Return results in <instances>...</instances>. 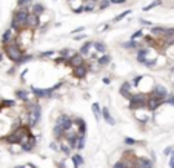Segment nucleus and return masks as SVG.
I'll return each instance as SVG.
<instances>
[{"label":"nucleus","instance_id":"1","mask_svg":"<svg viewBox=\"0 0 174 168\" xmlns=\"http://www.w3.org/2000/svg\"><path fill=\"white\" fill-rule=\"evenodd\" d=\"M28 19H29V12L26 8H19L14 14H12L11 20V29L14 31H22L23 28L28 26Z\"/></svg>","mask_w":174,"mask_h":168},{"label":"nucleus","instance_id":"2","mask_svg":"<svg viewBox=\"0 0 174 168\" xmlns=\"http://www.w3.org/2000/svg\"><path fill=\"white\" fill-rule=\"evenodd\" d=\"M26 111H28V119H29L28 127L33 128V127L37 125L40 122V119H42V107L35 102H28L26 103Z\"/></svg>","mask_w":174,"mask_h":168},{"label":"nucleus","instance_id":"3","mask_svg":"<svg viewBox=\"0 0 174 168\" xmlns=\"http://www.w3.org/2000/svg\"><path fill=\"white\" fill-rule=\"evenodd\" d=\"M28 134H29V127H17L10 136H6L5 140L8 144H22L28 137Z\"/></svg>","mask_w":174,"mask_h":168},{"label":"nucleus","instance_id":"4","mask_svg":"<svg viewBox=\"0 0 174 168\" xmlns=\"http://www.w3.org/2000/svg\"><path fill=\"white\" fill-rule=\"evenodd\" d=\"M5 54L10 57V59L12 62H16V63H20V60H22V57H23L25 54L22 52L20 50V46L17 45L16 42H11L10 45H5Z\"/></svg>","mask_w":174,"mask_h":168},{"label":"nucleus","instance_id":"5","mask_svg":"<svg viewBox=\"0 0 174 168\" xmlns=\"http://www.w3.org/2000/svg\"><path fill=\"white\" fill-rule=\"evenodd\" d=\"M146 103H148V97L145 94H139L133 96V99L129 100V110H133V111H139V110H145L146 108Z\"/></svg>","mask_w":174,"mask_h":168},{"label":"nucleus","instance_id":"6","mask_svg":"<svg viewBox=\"0 0 174 168\" xmlns=\"http://www.w3.org/2000/svg\"><path fill=\"white\" fill-rule=\"evenodd\" d=\"M165 102L162 99H159V97H156L154 94L148 97V103H146V110L148 111H156L157 108H160V105H163Z\"/></svg>","mask_w":174,"mask_h":168},{"label":"nucleus","instance_id":"7","mask_svg":"<svg viewBox=\"0 0 174 168\" xmlns=\"http://www.w3.org/2000/svg\"><path fill=\"white\" fill-rule=\"evenodd\" d=\"M35 144H37V140H35V137L33 134H28V137H26L23 142H22L20 145H22V150H23L25 153H28V151H31V150H33L34 147H35Z\"/></svg>","mask_w":174,"mask_h":168},{"label":"nucleus","instance_id":"8","mask_svg":"<svg viewBox=\"0 0 174 168\" xmlns=\"http://www.w3.org/2000/svg\"><path fill=\"white\" fill-rule=\"evenodd\" d=\"M31 91H33V94L35 97H39V99H42V97H48L52 94V91H54V88H45V90H42V88H35V86H31Z\"/></svg>","mask_w":174,"mask_h":168},{"label":"nucleus","instance_id":"9","mask_svg":"<svg viewBox=\"0 0 174 168\" xmlns=\"http://www.w3.org/2000/svg\"><path fill=\"white\" fill-rule=\"evenodd\" d=\"M57 123H60V125L63 127V130L68 133L71 130V127H73V119L69 116H66V114H62V116H59V119H57Z\"/></svg>","mask_w":174,"mask_h":168},{"label":"nucleus","instance_id":"10","mask_svg":"<svg viewBox=\"0 0 174 168\" xmlns=\"http://www.w3.org/2000/svg\"><path fill=\"white\" fill-rule=\"evenodd\" d=\"M153 94H154L156 97H159V99L165 100V99L168 97V90H167V88H165L163 85H156L154 90H153Z\"/></svg>","mask_w":174,"mask_h":168},{"label":"nucleus","instance_id":"11","mask_svg":"<svg viewBox=\"0 0 174 168\" xmlns=\"http://www.w3.org/2000/svg\"><path fill=\"white\" fill-rule=\"evenodd\" d=\"M86 73H88V66L86 65L75 66V68H73V76L75 79H83L85 76H86Z\"/></svg>","mask_w":174,"mask_h":168},{"label":"nucleus","instance_id":"12","mask_svg":"<svg viewBox=\"0 0 174 168\" xmlns=\"http://www.w3.org/2000/svg\"><path fill=\"white\" fill-rule=\"evenodd\" d=\"M65 137H66V144L71 147V150H77V145H79V134L77 136H73V134H68L66 133L65 134Z\"/></svg>","mask_w":174,"mask_h":168},{"label":"nucleus","instance_id":"13","mask_svg":"<svg viewBox=\"0 0 174 168\" xmlns=\"http://www.w3.org/2000/svg\"><path fill=\"white\" fill-rule=\"evenodd\" d=\"M129 88H131V83H129V82H123V85L120 86V94H122L125 99L131 100L133 99V94L129 93Z\"/></svg>","mask_w":174,"mask_h":168},{"label":"nucleus","instance_id":"14","mask_svg":"<svg viewBox=\"0 0 174 168\" xmlns=\"http://www.w3.org/2000/svg\"><path fill=\"white\" fill-rule=\"evenodd\" d=\"M40 26V17L35 16V14H29V19H28V28H33V29H37Z\"/></svg>","mask_w":174,"mask_h":168},{"label":"nucleus","instance_id":"15","mask_svg":"<svg viewBox=\"0 0 174 168\" xmlns=\"http://www.w3.org/2000/svg\"><path fill=\"white\" fill-rule=\"evenodd\" d=\"M52 134H54L56 139H62V137H65L66 131L63 130V127H62L60 123H56L54 128H52Z\"/></svg>","mask_w":174,"mask_h":168},{"label":"nucleus","instance_id":"16","mask_svg":"<svg viewBox=\"0 0 174 168\" xmlns=\"http://www.w3.org/2000/svg\"><path fill=\"white\" fill-rule=\"evenodd\" d=\"M102 119H103V120L108 123V125H111V127L116 125V120H114V117L109 114V110L108 108H103V110H102Z\"/></svg>","mask_w":174,"mask_h":168},{"label":"nucleus","instance_id":"17","mask_svg":"<svg viewBox=\"0 0 174 168\" xmlns=\"http://www.w3.org/2000/svg\"><path fill=\"white\" fill-rule=\"evenodd\" d=\"M69 65L73 66V68H75V66H82V65H85V63H83V56L75 54L73 59H69Z\"/></svg>","mask_w":174,"mask_h":168},{"label":"nucleus","instance_id":"18","mask_svg":"<svg viewBox=\"0 0 174 168\" xmlns=\"http://www.w3.org/2000/svg\"><path fill=\"white\" fill-rule=\"evenodd\" d=\"M16 97L19 100H22V102H26V103L29 102V94H28V91H25V90H17L16 91Z\"/></svg>","mask_w":174,"mask_h":168},{"label":"nucleus","instance_id":"19","mask_svg":"<svg viewBox=\"0 0 174 168\" xmlns=\"http://www.w3.org/2000/svg\"><path fill=\"white\" fill-rule=\"evenodd\" d=\"M137 163H139V168H153V161H150L146 157L137 159Z\"/></svg>","mask_w":174,"mask_h":168},{"label":"nucleus","instance_id":"20","mask_svg":"<svg viewBox=\"0 0 174 168\" xmlns=\"http://www.w3.org/2000/svg\"><path fill=\"white\" fill-rule=\"evenodd\" d=\"M91 46H94V42H86V43H85V45L79 50V54H80V56H88V54H90Z\"/></svg>","mask_w":174,"mask_h":168},{"label":"nucleus","instance_id":"21","mask_svg":"<svg viewBox=\"0 0 174 168\" xmlns=\"http://www.w3.org/2000/svg\"><path fill=\"white\" fill-rule=\"evenodd\" d=\"M11 37H12V29H6L5 33H3V36H2V43L3 45H10V43L12 42Z\"/></svg>","mask_w":174,"mask_h":168},{"label":"nucleus","instance_id":"22","mask_svg":"<svg viewBox=\"0 0 174 168\" xmlns=\"http://www.w3.org/2000/svg\"><path fill=\"white\" fill-rule=\"evenodd\" d=\"M91 110H92V114H94L96 120H100V119H102V108L99 107V103H92Z\"/></svg>","mask_w":174,"mask_h":168},{"label":"nucleus","instance_id":"23","mask_svg":"<svg viewBox=\"0 0 174 168\" xmlns=\"http://www.w3.org/2000/svg\"><path fill=\"white\" fill-rule=\"evenodd\" d=\"M94 10H96V2H92V0H85L83 2V11L91 12Z\"/></svg>","mask_w":174,"mask_h":168},{"label":"nucleus","instance_id":"24","mask_svg":"<svg viewBox=\"0 0 174 168\" xmlns=\"http://www.w3.org/2000/svg\"><path fill=\"white\" fill-rule=\"evenodd\" d=\"M43 11H45V6H43L42 3H34V5H33V14L40 17L43 14Z\"/></svg>","mask_w":174,"mask_h":168},{"label":"nucleus","instance_id":"25","mask_svg":"<svg viewBox=\"0 0 174 168\" xmlns=\"http://www.w3.org/2000/svg\"><path fill=\"white\" fill-rule=\"evenodd\" d=\"M71 159H73V163H74V168H80V167H82V165H83V163H85V161H83V157H82V156H80V154H74V156H73V157H71Z\"/></svg>","mask_w":174,"mask_h":168},{"label":"nucleus","instance_id":"26","mask_svg":"<svg viewBox=\"0 0 174 168\" xmlns=\"http://www.w3.org/2000/svg\"><path fill=\"white\" fill-rule=\"evenodd\" d=\"M97 63H99V66H106L108 63H111V56L103 54L102 57H99V59H97Z\"/></svg>","mask_w":174,"mask_h":168},{"label":"nucleus","instance_id":"27","mask_svg":"<svg viewBox=\"0 0 174 168\" xmlns=\"http://www.w3.org/2000/svg\"><path fill=\"white\" fill-rule=\"evenodd\" d=\"M75 122H77L79 125V134H86V123H85L83 119H75Z\"/></svg>","mask_w":174,"mask_h":168},{"label":"nucleus","instance_id":"28","mask_svg":"<svg viewBox=\"0 0 174 168\" xmlns=\"http://www.w3.org/2000/svg\"><path fill=\"white\" fill-rule=\"evenodd\" d=\"M146 54H148V51H146V50H137V62L145 63V62H146Z\"/></svg>","mask_w":174,"mask_h":168},{"label":"nucleus","instance_id":"29","mask_svg":"<svg viewBox=\"0 0 174 168\" xmlns=\"http://www.w3.org/2000/svg\"><path fill=\"white\" fill-rule=\"evenodd\" d=\"M94 48H96V51L99 52V54H105L106 52V45L103 42H94Z\"/></svg>","mask_w":174,"mask_h":168},{"label":"nucleus","instance_id":"30","mask_svg":"<svg viewBox=\"0 0 174 168\" xmlns=\"http://www.w3.org/2000/svg\"><path fill=\"white\" fill-rule=\"evenodd\" d=\"M151 33H153L154 36L163 37V36H165V33H167V28H162V26H154V28L151 29Z\"/></svg>","mask_w":174,"mask_h":168},{"label":"nucleus","instance_id":"31","mask_svg":"<svg viewBox=\"0 0 174 168\" xmlns=\"http://www.w3.org/2000/svg\"><path fill=\"white\" fill-rule=\"evenodd\" d=\"M75 56V52L73 51V50H63V51H60V57L63 60H66L69 57V59H73V57Z\"/></svg>","mask_w":174,"mask_h":168},{"label":"nucleus","instance_id":"32","mask_svg":"<svg viewBox=\"0 0 174 168\" xmlns=\"http://www.w3.org/2000/svg\"><path fill=\"white\" fill-rule=\"evenodd\" d=\"M59 150H60V151L65 154V156H69V154H71V147H69L68 144H60Z\"/></svg>","mask_w":174,"mask_h":168},{"label":"nucleus","instance_id":"33","mask_svg":"<svg viewBox=\"0 0 174 168\" xmlns=\"http://www.w3.org/2000/svg\"><path fill=\"white\" fill-rule=\"evenodd\" d=\"M122 46H123V48H136V50H140V48H139V43L134 42V40L123 42V43H122Z\"/></svg>","mask_w":174,"mask_h":168},{"label":"nucleus","instance_id":"34","mask_svg":"<svg viewBox=\"0 0 174 168\" xmlns=\"http://www.w3.org/2000/svg\"><path fill=\"white\" fill-rule=\"evenodd\" d=\"M85 142H86V134H79V145H77V150H83V148H85Z\"/></svg>","mask_w":174,"mask_h":168},{"label":"nucleus","instance_id":"35","mask_svg":"<svg viewBox=\"0 0 174 168\" xmlns=\"http://www.w3.org/2000/svg\"><path fill=\"white\" fill-rule=\"evenodd\" d=\"M111 3H113V0H100L99 2V10H106Z\"/></svg>","mask_w":174,"mask_h":168},{"label":"nucleus","instance_id":"36","mask_svg":"<svg viewBox=\"0 0 174 168\" xmlns=\"http://www.w3.org/2000/svg\"><path fill=\"white\" fill-rule=\"evenodd\" d=\"M159 5H162V2H160V0H154V2L150 3L148 6H143V11H150V10H153V8L159 6Z\"/></svg>","mask_w":174,"mask_h":168},{"label":"nucleus","instance_id":"37","mask_svg":"<svg viewBox=\"0 0 174 168\" xmlns=\"http://www.w3.org/2000/svg\"><path fill=\"white\" fill-rule=\"evenodd\" d=\"M129 14H131V10H126V11H123L122 14H119L117 17H116V19H114V22H120V20H123L125 17H126V16H129Z\"/></svg>","mask_w":174,"mask_h":168},{"label":"nucleus","instance_id":"38","mask_svg":"<svg viewBox=\"0 0 174 168\" xmlns=\"http://www.w3.org/2000/svg\"><path fill=\"white\" fill-rule=\"evenodd\" d=\"M17 5H19V8H26L31 5V0H17Z\"/></svg>","mask_w":174,"mask_h":168},{"label":"nucleus","instance_id":"39","mask_svg":"<svg viewBox=\"0 0 174 168\" xmlns=\"http://www.w3.org/2000/svg\"><path fill=\"white\" fill-rule=\"evenodd\" d=\"M163 42H165V46L173 45V43H174V36H165L163 37Z\"/></svg>","mask_w":174,"mask_h":168},{"label":"nucleus","instance_id":"40","mask_svg":"<svg viewBox=\"0 0 174 168\" xmlns=\"http://www.w3.org/2000/svg\"><path fill=\"white\" fill-rule=\"evenodd\" d=\"M123 144H126V145H136L137 140L133 139V137H123Z\"/></svg>","mask_w":174,"mask_h":168},{"label":"nucleus","instance_id":"41","mask_svg":"<svg viewBox=\"0 0 174 168\" xmlns=\"http://www.w3.org/2000/svg\"><path fill=\"white\" fill-rule=\"evenodd\" d=\"M143 36V31L139 29V31H136V33H133V36H131V40H136V39H139Z\"/></svg>","mask_w":174,"mask_h":168},{"label":"nucleus","instance_id":"42","mask_svg":"<svg viewBox=\"0 0 174 168\" xmlns=\"http://www.w3.org/2000/svg\"><path fill=\"white\" fill-rule=\"evenodd\" d=\"M0 103H2V107H14L16 105L14 100H2Z\"/></svg>","mask_w":174,"mask_h":168},{"label":"nucleus","instance_id":"43","mask_svg":"<svg viewBox=\"0 0 174 168\" xmlns=\"http://www.w3.org/2000/svg\"><path fill=\"white\" fill-rule=\"evenodd\" d=\"M142 79H143V76H136L134 79H133V85H134V86H139V83H140Z\"/></svg>","mask_w":174,"mask_h":168},{"label":"nucleus","instance_id":"44","mask_svg":"<svg viewBox=\"0 0 174 168\" xmlns=\"http://www.w3.org/2000/svg\"><path fill=\"white\" fill-rule=\"evenodd\" d=\"M156 63H157V60H156V59H154V60H146V62H145V65L148 66V68H154Z\"/></svg>","mask_w":174,"mask_h":168},{"label":"nucleus","instance_id":"45","mask_svg":"<svg viewBox=\"0 0 174 168\" xmlns=\"http://www.w3.org/2000/svg\"><path fill=\"white\" fill-rule=\"evenodd\" d=\"M163 102H165V103H168V105H173V107H174V96H168L167 99L163 100Z\"/></svg>","mask_w":174,"mask_h":168},{"label":"nucleus","instance_id":"46","mask_svg":"<svg viewBox=\"0 0 174 168\" xmlns=\"http://www.w3.org/2000/svg\"><path fill=\"white\" fill-rule=\"evenodd\" d=\"M171 151H174V148L171 147V145H169V147H167V148L163 150V154H165V156H169V154H171Z\"/></svg>","mask_w":174,"mask_h":168},{"label":"nucleus","instance_id":"47","mask_svg":"<svg viewBox=\"0 0 174 168\" xmlns=\"http://www.w3.org/2000/svg\"><path fill=\"white\" fill-rule=\"evenodd\" d=\"M83 31H85V26H79V28H75V29H74V31H73V33H71V34H73V36H74V34L83 33Z\"/></svg>","mask_w":174,"mask_h":168},{"label":"nucleus","instance_id":"48","mask_svg":"<svg viewBox=\"0 0 174 168\" xmlns=\"http://www.w3.org/2000/svg\"><path fill=\"white\" fill-rule=\"evenodd\" d=\"M31 59H33V56H23V57H22V60H20V63H25V62H29Z\"/></svg>","mask_w":174,"mask_h":168},{"label":"nucleus","instance_id":"49","mask_svg":"<svg viewBox=\"0 0 174 168\" xmlns=\"http://www.w3.org/2000/svg\"><path fill=\"white\" fill-rule=\"evenodd\" d=\"M52 54H54V51H45V52L40 54V57H51Z\"/></svg>","mask_w":174,"mask_h":168},{"label":"nucleus","instance_id":"50","mask_svg":"<svg viewBox=\"0 0 174 168\" xmlns=\"http://www.w3.org/2000/svg\"><path fill=\"white\" fill-rule=\"evenodd\" d=\"M113 168H125V163L123 162H117V163H114Z\"/></svg>","mask_w":174,"mask_h":168},{"label":"nucleus","instance_id":"51","mask_svg":"<svg viewBox=\"0 0 174 168\" xmlns=\"http://www.w3.org/2000/svg\"><path fill=\"white\" fill-rule=\"evenodd\" d=\"M169 168H174V151H173V157L169 161Z\"/></svg>","mask_w":174,"mask_h":168},{"label":"nucleus","instance_id":"52","mask_svg":"<svg viewBox=\"0 0 174 168\" xmlns=\"http://www.w3.org/2000/svg\"><path fill=\"white\" fill-rule=\"evenodd\" d=\"M103 83H105V85H109V83H111V79L109 77H103Z\"/></svg>","mask_w":174,"mask_h":168},{"label":"nucleus","instance_id":"53","mask_svg":"<svg viewBox=\"0 0 174 168\" xmlns=\"http://www.w3.org/2000/svg\"><path fill=\"white\" fill-rule=\"evenodd\" d=\"M143 25H148V26H151V22H148V20H140Z\"/></svg>","mask_w":174,"mask_h":168},{"label":"nucleus","instance_id":"54","mask_svg":"<svg viewBox=\"0 0 174 168\" xmlns=\"http://www.w3.org/2000/svg\"><path fill=\"white\" fill-rule=\"evenodd\" d=\"M80 39H85V36H83V34H80V36H77V37H75V40H80Z\"/></svg>","mask_w":174,"mask_h":168},{"label":"nucleus","instance_id":"55","mask_svg":"<svg viewBox=\"0 0 174 168\" xmlns=\"http://www.w3.org/2000/svg\"><path fill=\"white\" fill-rule=\"evenodd\" d=\"M50 147H51L52 150H57V145H56V144H51V145H50Z\"/></svg>","mask_w":174,"mask_h":168},{"label":"nucleus","instance_id":"56","mask_svg":"<svg viewBox=\"0 0 174 168\" xmlns=\"http://www.w3.org/2000/svg\"><path fill=\"white\" fill-rule=\"evenodd\" d=\"M2 59H3V52H0V62H2Z\"/></svg>","mask_w":174,"mask_h":168},{"label":"nucleus","instance_id":"57","mask_svg":"<svg viewBox=\"0 0 174 168\" xmlns=\"http://www.w3.org/2000/svg\"><path fill=\"white\" fill-rule=\"evenodd\" d=\"M92 2H97V0H92Z\"/></svg>","mask_w":174,"mask_h":168}]
</instances>
